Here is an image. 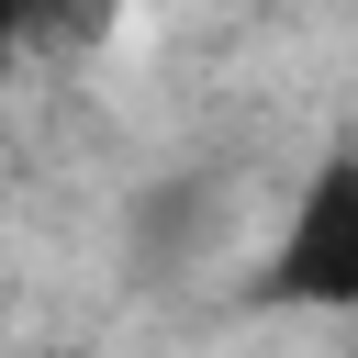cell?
I'll return each instance as SVG.
<instances>
[{
    "mask_svg": "<svg viewBox=\"0 0 358 358\" xmlns=\"http://www.w3.org/2000/svg\"><path fill=\"white\" fill-rule=\"evenodd\" d=\"M11 45H101L112 34V0H0Z\"/></svg>",
    "mask_w": 358,
    "mask_h": 358,
    "instance_id": "7a4b0ae2",
    "label": "cell"
},
{
    "mask_svg": "<svg viewBox=\"0 0 358 358\" xmlns=\"http://www.w3.org/2000/svg\"><path fill=\"white\" fill-rule=\"evenodd\" d=\"M268 302H291V313H358V134H336L302 168L291 224L268 246Z\"/></svg>",
    "mask_w": 358,
    "mask_h": 358,
    "instance_id": "6da1fadb",
    "label": "cell"
}]
</instances>
